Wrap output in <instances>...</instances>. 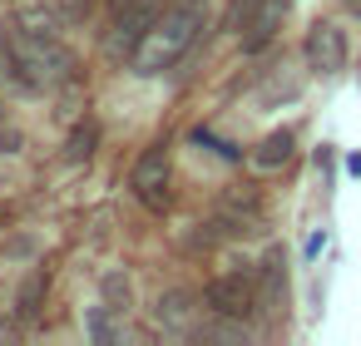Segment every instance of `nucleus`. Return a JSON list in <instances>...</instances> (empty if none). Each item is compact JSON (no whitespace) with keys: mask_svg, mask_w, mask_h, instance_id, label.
I'll list each match as a JSON object with an SVG mask.
<instances>
[{"mask_svg":"<svg viewBox=\"0 0 361 346\" xmlns=\"http://www.w3.org/2000/svg\"><path fill=\"white\" fill-rule=\"evenodd\" d=\"M0 50H6V75L25 89H60L75 80V55L60 35H30L20 25H6Z\"/></svg>","mask_w":361,"mask_h":346,"instance_id":"1","label":"nucleus"},{"mask_svg":"<svg viewBox=\"0 0 361 346\" xmlns=\"http://www.w3.org/2000/svg\"><path fill=\"white\" fill-rule=\"evenodd\" d=\"M203 30V0H178V6H169L164 16H154L144 45L134 50V70L139 75H164L169 65L183 60V50L198 40Z\"/></svg>","mask_w":361,"mask_h":346,"instance_id":"2","label":"nucleus"},{"mask_svg":"<svg viewBox=\"0 0 361 346\" xmlns=\"http://www.w3.org/2000/svg\"><path fill=\"white\" fill-rule=\"evenodd\" d=\"M149 25H154V6H149V0H124V6H114V25L104 35V50L114 60H134V50L149 35Z\"/></svg>","mask_w":361,"mask_h":346,"instance_id":"3","label":"nucleus"},{"mask_svg":"<svg viewBox=\"0 0 361 346\" xmlns=\"http://www.w3.org/2000/svg\"><path fill=\"white\" fill-rule=\"evenodd\" d=\"M129 188H134V198L149 213H164L169 208V149L164 144H154V149L139 154V163L129 173Z\"/></svg>","mask_w":361,"mask_h":346,"instance_id":"4","label":"nucleus"},{"mask_svg":"<svg viewBox=\"0 0 361 346\" xmlns=\"http://www.w3.org/2000/svg\"><path fill=\"white\" fill-rule=\"evenodd\" d=\"M203 302H208V311L213 316H252L257 311V282L252 277H243V272H223V277H213L208 282V292H203Z\"/></svg>","mask_w":361,"mask_h":346,"instance_id":"5","label":"nucleus"},{"mask_svg":"<svg viewBox=\"0 0 361 346\" xmlns=\"http://www.w3.org/2000/svg\"><path fill=\"white\" fill-rule=\"evenodd\" d=\"M302 55H307V70H317V75H341V70H346V35H341L336 25L317 20V25L307 30Z\"/></svg>","mask_w":361,"mask_h":346,"instance_id":"6","label":"nucleus"},{"mask_svg":"<svg viewBox=\"0 0 361 346\" xmlns=\"http://www.w3.org/2000/svg\"><path fill=\"white\" fill-rule=\"evenodd\" d=\"M282 307H287V257H282V247H272L257 267V311L277 316Z\"/></svg>","mask_w":361,"mask_h":346,"instance_id":"7","label":"nucleus"},{"mask_svg":"<svg viewBox=\"0 0 361 346\" xmlns=\"http://www.w3.org/2000/svg\"><path fill=\"white\" fill-rule=\"evenodd\" d=\"M257 213H262V208H257V193L243 188V193H228V198L218 203V213H213L208 228H218L223 237H238V233H247V228L257 223Z\"/></svg>","mask_w":361,"mask_h":346,"instance_id":"8","label":"nucleus"},{"mask_svg":"<svg viewBox=\"0 0 361 346\" xmlns=\"http://www.w3.org/2000/svg\"><path fill=\"white\" fill-rule=\"evenodd\" d=\"M282 16H287V0H262V6H257V16L243 25V50H247V55H252V50H262V45L277 35Z\"/></svg>","mask_w":361,"mask_h":346,"instance_id":"9","label":"nucleus"},{"mask_svg":"<svg viewBox=\"0 0 361 346\" xmlns=\"http://www.w3.org/2000/svg\"><path fill=\"white\" fill-rule=\"evenodd\" d=\"M154 321H159L164 331H188V321H193V292H183V287L159 292V302H154Z\"/></svg>","mask_w":361,"mask_h":346,"instance_id":"10","label":"nucleus"},{"mask_svg":"<svg viewBox=\"0 0 361 346\" xmlns=\"http://www.w3.org/2000/svg\"><path fill=\"white\" fill-rule=\"evenodd\" d=\"M85 331H90V341L114 346V341H124V311H114V307L94 302V307L85 311Z\"/></svg>","mask_w":361,"mask_h":346,"instance_id":"11","label":"nucleus"},{"mask_svg":"<svg viewBox=\"0 0 361 346\" xmlns=\"http://www.w3.org/2000/svg\"><path fill=\"white\" fill-rule=\"evenodd\" d=\"M287 159H292V134H287V129L267 134V139L257 144V154H252V163H257V168H282Z\"/></svg>","mask_w":361,"mask_h":346,"instance_id":"12","label":"nucleus"},{"mask_svg":"<svg viewBox=\"0 0 361 346\" xmlns=\"http://www.w3.org/2000/svg\"><path fill=\"white\" fill-rule=\"evenodd\" d=\"M60 11H45V6H25L20 16H16V25L20 30H30V35H60Z\"/></svg>","mask_w":361,"mask_h":346,"instance_id":"13","label":"nucleus"},{"mask_svg":"<svg viewBox=\"0 0 361 346\" xmlns=\"http://www.w3.org/2000/svg\"><path fill=\"white\" fill-rule=\"evenodd\" d=\"M45 287H50V277H45V272H30V277H25V287H20V297H16V316H20V321H30V316L40 311Z\"/></svg>","mask_w":361,"mask_h":346,"instance_id":"14","label":"nucleus"},{"mask_svg":"<svg viewBox=\"0 0 361 346\" xmlns=\"http://www.w3.org/2000/svg\"><path fill=\"white\" fill-rule=\"evenodd\" d=\"M99 302L114 307V311H129V302H134L129 277H124V272H104V277H99Z\"/></svg>","mask_w":361,"mask_h":346,"instance_id":"15","label":"nucleus"},{"mask_svg":"<svg viewBox=\"0 0 361 346\" xmlns=\"http://www.w3.org/2000/svg\"><path fill=\"white\" fill-rule=\"evenodd\" d=\"M94 144H99V124H94V119H85V124H80V129L70 134L65 154H70V159L80 163V159H90V154H94Z\"/></svg>","mask_w":361,"mask_h":346,"instance_id":"16","label":"nucleus"},{"mask_svg":"<svg viewBox=\"0 0 361 346\" xmlns=\"http://www.w3.org/2000/svg\"><path fill=\"white\" fill-rule=\"evenodd\" d=\"M257 6H262V0H233V6H228V30H238V35H243V25L257 16Z\"/></svg>","mask_w":361,"mask_h":346,"instance_id":"17","label":"nucleus"},{"mask_svg":"<svg viewBox=\"0 0 361 346\" xmlns=\"http://www.w3.org/2000/svg\"><path fill=\"white\" fill-rule=\"evenodd\" d=\"M90 6H94V0H55V11H60L65 20H85V16H90Z\"/></svg>","mask_w":361,"mask_h":346,"instance_id":"18","label":"nucleus"},{"mask_svg":"<svg viewBox=\"0 0 361 346\" xmlns=\"http://www.w3.org/2000/svg\"><path fill=\"white\" fill-rule=\"evenodd\" d=\"M149 6H159V0H149Z\"/></svg>","mask_w":361,"mask_h":346,"instance_id":"19","label":"nucleus"}]
</instances>
